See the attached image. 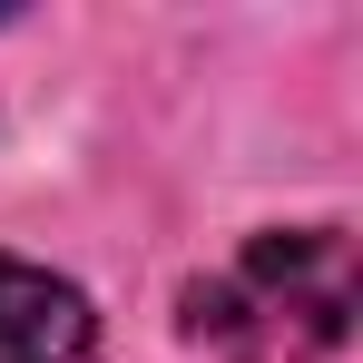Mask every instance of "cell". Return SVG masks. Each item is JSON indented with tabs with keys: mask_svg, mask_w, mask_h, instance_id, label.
Here are the masks:
<instances>
[{
	"mask_svg": "<svg viewBox=\"0 0 363 363\" xmlns=\"http://www.w3.org/2000/svg\"><path fill=\"white\" fill-rule=\"evenodd\" d=\"M89 354H99L89 295L30 255H0V363H89Z\"/></svg>",
	"mask_w": 363,
	"mask_h": 363,
	"instance_id": "obj_2",
	"label": "cell"
},
{
	"mask_svg": "<svg viewBox=\"0 0 363 363\" xmlns=\"http://www.w3.org/2000/svg\"><path fill=\"white\" fill-rule=\"evenodd\" d=\"M363 304L344 226H265L186 285V344L226 363H334Z\"/></svg>",
	"mask_w": 363,
	"mask_h": 363,
	"instance_id": "obj_1",
	"label": "cell"
}]
</instances>
